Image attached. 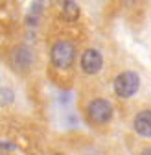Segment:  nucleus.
I'll list each match as a JSON object with an SVG mask.
<instances>
[{
    "label": "nucleus",
    "mask_w": 151,
    "mask_h": 155,
    "mask_svg": "<svg viewBox=\"0 0 151 155\" xmlns=\"http://www.w3.org/2000/svg\"><path fill=\"white\" fill-rule=\"evenodd\" d=\"M140 87V78L137 72H122L116 80H114V92L118 98H131L133 94H137Z\"/></svg>",
    "instance_id": "f257e3e1"
},
{
    "label": "nucleus",
    "mask_w": 151,
    "mask_h": 155,
    "mask_svg": "<svg viewBox=\"0 0 151 155\" xmlns=\"http://www.w3.org/2000/svg\"><path fill=\"white\" fill-rule=\"evenodd\" d=\"M11 65L17 70H26L31 65V52L26 46H18L11 52Z\"/></svg>",
    "instance_id": "39448f33"
},
{
    "label": "nucleus",
    "mask_w": 151,
    "mask_h": 155,
    "mask_svg": "<svg viewBox=\"0 0 151 155\" xmlns=\"http://www.w3.org/2000/svg\"><path fill=\"white\" fill-rule=\"evenodd\" d=\"M135 129L142 137H151V111H142L135 118Z\"/></svg>",
    "instance_id": "423d86ee"
},
{
    "label": "nucleus",
    "mask_w": 151,
    "mask_h": 155,
    "mask_svg": "<svg viewBox=\"0 0 151 155\" xmlns=\"http://www.w3.org/2000/svg\"><path fill=\"white\" fill-rule=\"evenodd\" d=\"M52 63L57 68H68L74 63L76 48L70 41H57L52 46Z\"/></svg>",
    "instance_id": "f03ea898"
},
{
    "label": "nucleus",
    "mask_w": 151,
    "mask_h": 155,
    "mask_svg": "<svg viewBox=\"0 0 151 155\" xmlns=\"http://www.w3.org/2000/svg\"><path fill=\"white\" fill-rule=\"evenodd\" d=\"M88 118L94 122V124H107L111 118H112V105L111 102L107 100H92L88 104Z\"/></svg>",
    "instance_id": "7ed1b4c3"
},
{
    "label": "nucleus",
    "mask_w": 151,
    "mask_h": 155,
    "mask_svg": "<svg viewBox=\"0 0 151 155\" xmlns=\"http://www.w3.org/2000/svg\"><path fill=\"white\" fill-rule=\"evenodd\" d=\"M61 4V11H63V17L66 21H76L79 17V6L74 2V0H59Z\"/></svg>",
    "instance_id": "0eeeda50"
},
{
    "label": "nucleus",
    "mask_w": 151,
    "mask_h": 155,
    "mask_svg": "<svg viewBox=\"0 0 151 155\" xmlns=\"http://www.w3.org/2000/svg\"><path fill=\"white\" fill-rule=\"evenodd\" d=\"M103 67V57L98 50H94V48H88L85 50V54L81 55V68L85 74H98Z\"/></svg>",
    "instance_id": "20e7f679"
}]
</instances>
